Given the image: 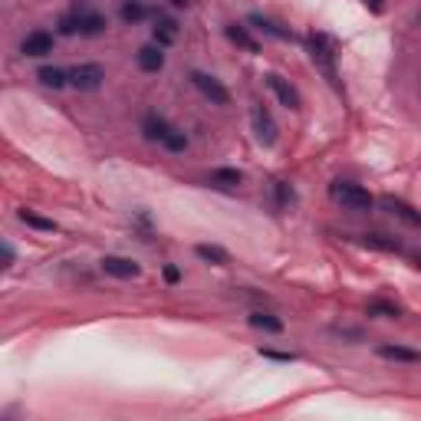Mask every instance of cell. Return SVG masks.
<instances>
[{
	"label": "cell",
	"mask_w": 421,
	"mask_h": 421,
	"mask_svg": "<svg viewBox=\"0 0 421 421\" xmlns=\"http://www.w3.org/2000/svg\"><path fill=\"white\" fill-rule=\"evenodd\" d=\"M10 264H14V250H10V244H7V247H4V266H10Z\"/></svg>",
	"instance_id": "f1b7e54d"
},
{
	"label": "cell",
	"mask_w": 421,
	"mask_h": 421,
	"mask_svg": "<svg viewBox=\"0 0 421 421\" xmlns=\"http://www.w3.org/2000/svg\"><path fill=\"white\" fill-rule=\"evenodd\" d=\"M241 181H244V175L237 172V168H214V172H211V184H214V188L234 191Z\"/></svg>",
	"instance_id": "2e32d148"
},
{
	"label": "cell",
	"mask_w": 421,
	"mask_h": 421,
	"mask_svg": "<svg viewBox=\"0 0 421 421\" xmlns=\"http://www.w3.org/2000/svg\"><path fill=\"white\" fill-rule=\"evenodd\" d=\"M138 66L145 69V73H158V69L165 66L162 46H142V50H138Z\"/></svg>",
	"instance_id": "9a60e30c"
},
{
	"label": "cell",
	"mask_w": 421,
	"mask_h": 421,
	"mask_svg": "<svg viewBox=\"0 0 421 421\" xmlns=\"http://www.w3.org/2000/svg\"><path fill=\"white\" fill-rule=\"evenodd\" d=\"M191 83H194L198 93L204 95V99H211L214 105H227V103H231V93L221 86V79H214V76H207V73H201V69H194V73H191Z\"/></svg>",
	"instance_id": "277c9868"
},
{
	"label": "cell",
	"mask_w": 421,
	"mask_h": 421,
	"mask_svg": "<svg viewBox=\"0 0 421 421\" xmlns=\"http://www.w3.org/2000/svg\"><path fill=\"white\" fill-rule=\"evenodd\" d=\"M40 83H43V86L60 89V86H66L69 83V73H63V69H56V66H43L40 69Z\"/></svg>",
	"instance_id": "7402d4cb"
},
{
	"label": "cell",
	"mask_w": 421,
	"mask_h": 421,
	"mask_svg": "<svg viewBox=\"0 0 421 421\" xmlns=\"http://www.w3.org/2000/svg\"><path fill=\"white\" fill-rule=\"evenodd\" d=\"M142 132H145V138H152V142H165L168 138V132H172V125L162 119V115H145V122H142Z\"/></svg>",
	"instance_id": "4fadbf2b"
},
{
	"label": "cell",
	"mask_w": 421,
	"mask_h": 421,
	"mask_svg": "<svg viewBox=\"0 0 421 421\" xmlns=\"http://www.w3.org/2000/svg\"><path fill=\"white\" fill-rule=\"evenodd\" d=\"M194 254H198L201 260H207V264H214V266L227 264V254H224L221 247H214V244H198V247H194Z\"/></svg>",
	"instance_id": "ffe728a7"
},
{
	"label": "cell",
	"mask_w": 421,
	"mask_h": 421,
	"mask_svg": "<svg viewBox=\"0 0 421 421\" xmlns=\"http://www.w3.org/2000/svg\"><path fill=\"white\" fill-rule=\"evenodd\" d=\"M276 201H280V204H290L293 201V191L286 188L284 181H276Z\"/></svg>",
	"instance_id": "484cf974"
},
{
	"label": "cell",
	"mask_w": 421,
	"mask_h": 421,
	"mask_svg": "<svg viewBox=\"0 0 421 421\" xmlns=\"http://www.w3.org/2000/svg\"><path fill=\"white\" fill-rule=\"evenodd\" d=\"M260 355H264V359H276V362H290L293 359L290 353H274V349H260Z\"/></svg>",
	"instance_id": "4316f807"
},
{
	"label": "cell",
	"mask_w": 421,
	"mask_h": 421,
	"mask_svg": "<svg viewBox=\"0 0 421 421\" xmlns=\"http://www.w3.org/2000/svg\"><path fill=\"white\" fill-rule=\"evenodd\" d=\"M362 244H365V247H375V250H388V254H398V250H402V244H398L395 237H385V234H365Z\"/></svg>",
	"instance_id": "d6986e66"
},
{
	"label": "cell",
	"mask_w": 421,
	"mask_h": 421,
	"mask_svg": "<svg viewBox=\"0 0 421 421\" xmlns=\"http://www.w3.org/2000/svg\"><path fill=\"white\" fill-rule=\"evenodd\" d=\"M20 50H24L26 56H46V53H53V33H46V30H33V33L24 36Z\"/></svg>",
	"instance_id": "52a82bcc"
},
{
	"label": "cell",
	"mask_w": 421,
	"mask_h": 421,
	"mask_svg": "<svg viewBox=\"0 0 421 421\" xmlns=\"http://www.w3.org/2000/svg\"><path fill=\"white\" fill-rule=\"evenodd\" d=\"M310 56H313V63L326 73L329 83L339 86V73H336V40H333V36L313 30V33H310Z\"/></svg>",
	"instance_id": "6da1fadb"
},
{
	"label": "cell",
	"mask_w": 421,
	"mask_h": 421,
	"mask_svg": "<svg viewBox=\"0 0 421 421\" xmlns=\"http://www.w3.org/2000/svg\"><path fill=\"white\" fill-rule=\"evenodd\" d=\"M250 119H254V132H257L260 142H264V145H274V142H276V122H274V115H270L264 105H257Z\"/></svg>",
	"instance_id": "8992f818"
},
{
	"label": "cell",
	"mask_w": 421,
	"mask_h": 421,
	"mask_svg": "<svg viewBox=\"0 0 421 421\" xmlns=\"http://www.w3.org/2000/svg\"><path fill=\"white\" fill-rule=\"evenodd\" d=\"M165 280H168V284H178L181 270H178V266H165Z\"/></svg>",
	"instance_id": "83f0119b"
},
{
	"label": "cell",
	"mask_w": 421,
	"mask_h": 421,
	"mask_svg": "<svg viewBox=\"0 0 421 421\" xmlns=\"http://www.w3.org/2000/svg\"><path fill=\"white\" fill-rule=\"evenodd\" d=\"M378 355H382V359H388V362H408V365L421 362V353H415V349H408V345H395V343L378 345Z\"/></svg>",
	"instance_id": "30bf717a"
},
{
	"label": "cell",
	"mask_w": 421,
	"mask_h": 421,
	"mask_svg": "<svg viewBox=\"0 0 421 421\" xmlns=\"http://www.w3.org/2000/svg\"><path fill=\"white\" fill-rule=\"evenodd\" d=\"M224 33H227V40H231L234 46H241V50H247V53H260V43L247 33V26L244 24H227Z\"/></svg>",
	"instance_id": "8fae6325"
},
{
	"label": "cell",
	"mask_w": 421,
	"mask_h": 421,
	"mask_svg": "<svg viewBox=\"0 0 421 421\" xmlns=\"http://www.w3.org/2000/svg\"><path fill=\"white\" fill-rule=\"evenodd\" d=\"M250 24L257 26V30H264V33H270V36H276V40H293V33L290 30H284L280 24H274L270 17H264V14H250Z\"/></svg>",
	"instance_id": "e0dca14e"
},
{
	"label": "cell",
	"mask_w": 421,
	"mask_h": 421,
	"mask_svg": "<svg viewBox=\"0 0 421 421\" xmlns=\"http://www.w3.org/2000/svg\"><path fill=\"white\" fill-rule=\"evenodd\" d=\"M145 14H148V10L142 7V4H135V0L122 7V20H125V24H138V20H145Z\"/></svg>",
	"instance_id": "603a6c76"
},
{
	"label": "cell",
	"mask_w": 421,
	"mask_h": 421,
	"mask_svg": "<svg viewBox=\"0 0 421 421\" xmlns=\"http://www.w3.org/2000/svg\"><path fill=\"white\" fill-rule=\"evenodd\" d=\"M329 191H333V198L343 207H349V211H372V204H375V198H372L369 191L353 184V181H336Z\"/></svg>",
	"instance_id": "7a4b0ae2"
},
{
	"label": "cell",
	"mask_w": 421,
	"mask_h": 421,
	"mask_svg": "<svg viewBox=\"0 0 421 421\" xmlns=\"http://www.w3.org/2000/svg\"><path fill=\"white\" fill-rule=\"evenodd\" d=\"M103 270L109 276H119V280H132V276L142 274L138 264H132L129 257H103Z\"/></svg>",
	"instance_id": "ba28073f"
},
{
	"label": "cell",
	"mask_w": 421,
	"mask_h": 421,
	"mask_svg": "<svg viewBox=\"0 0 421 421\" xmlns=\"http://www.w3.org/2000/svg\"><path fill=\"white\" fill-rule=\"evenodd\" d=\"M76 20H79V33L83 36H99L105 30V17L95 14V10H76Z\"/></svg>",
	"instance_id": "9c48e42d"
},
{
	"label": "cell",
	"mask_w": 421,
	"mask_h": 421,
	"mask_svg": "<svg viewBox=\"0 0 421 421\" xmlns=\"http://www.w3.org/2000/svg\"><path fill=\"white\" fill-rule=\"evenodd\" d=\"M178 36V24H175L172 17H158V24H155V43L158 46H168Z\"/></svg>",
	"instance_id": "ac0fdd59"
},
{
	"label": "cell",
	"mask_w": 421,
	"mask_h": 421,
	"mask_svg": "<svg viewBox=\"0 0 421 421\" xmlns=\"http://www.w3.org/2000/svg\"><path fill=\"white\" fill-rule=\"evenodd\" d=\"M266 86L274 89V93H276V99H280V103H284L286 109H300V105H303L300 93H296V89H293L284 76H276V73H270V76H266Z\"/></svg>",
	"instance_id": "5b68a950"
},
{
	"label": "cell",
	"mask_w": 421,
	"mask_h": 421,
	"mask_svg": "<svg viewBox=\"0 0 421 421\" xmlns=\"http://www.w3.org/2000/svg\"><path fill=\"white\" fill-rule=\"evenodd\" d=\"M162 145L168 148V152H184V148H188V138H184V132H175V129H172Z\"/></svg>",
	"instance_id": "cb8c5ba5"
},
{
	"label": "cell",
	"mask_w": 421,
	"mask_h": 421,
	"mask_svg": "<svg viewBox=\"0 0 421 421\" xmlns=\"http://www.w3.org/2000/svg\"><path fill=\"white\" fill-rule=\"evenodd\" d=\"M415 266H418V270H421V254H418V257H415Z\"/></svg>",
	"instance_id": "4dcf8cb0"
},
{
	"label": "cell",
	"mask_w": 421,
	"mask_h": 421,
	"mask_svg": "<svg viewBox=\"0 0 421 421\" xmlns=\"http://www.w3.org/2000/svg\"><path fill=\"white\" fill-rule=\"evenodd\" d=\"M105 69L99 63H79L76 69H69V86L83 89V93H93V89L103 86Z\"/></svg>",
	"instance_id": "3957f363"
},
{
	"label": "cell",
	"mask_w": 421,
	"mask_h": 421,
	"mask_svg": "<svg viewBox=\"0 0 421 421\" xmlns=\"http://www.w3.org/2000/svg\"><path fill=\"white\" fill-rule=\"evenodd\" d=\"M172 4H175V7H184V4H188V0H172Z\"/></svg>",
	"instance_id": "f546056e"
},
{
	"label": "cell",
	"mask_w": 421,
	"mask_h": 421,
	"mask_svg": "<svg viewBox=\"0 0 421 421\" xmlns=\"http://www.w3.org/2000/svg\"><path fill=\"white\" fill-rule=\"evenodd\" d=\"M20 221H24L26 227H33V231H46V234L56 231V221H50V217H40V214H33V211H20Z\"/></svg>",
	"instance_id": "44dd1931"
},
{
	"label": "cell",
	"mask_w": 421,
	"mask_h": 421,
	"mask_svg": "<svg viewBox=\"0 0 421 421\" xmlns=\"http://www.w3.org/2000/svg\"><path fill=\"white\" fill-rule=\"evenodd\" d=\"M369 313H375V316H398V306H392V303H382V300H372L369 303Z\"/></svg>",
	"instance_id": "d4e9b609"
},
{
	"label": "cell",
	"mask_w": 421,
	"mask_h": 421,
	"mask_svg": "<svg viewBox=\"0 0 421 421\" xmlns=\"http://www.w3.org/2000/svg\"><path fill=\"white\" fill-rule=\"evenodd\" d=\"M247 323L254 329H264V333H284V319H276L274 313H264V310H254L247 316Z\"/></svg>",
	"instance_id": "5bb4252c"
},
{
	"label": "cell",
	"mask_w": 421,
	"mask_h": 421,
	"mask_svg": "<svg viewBox=\"0 0 421 421\" xmlns=\"http://www.w3.org/2000/svg\"><path fill=\"white\" fill-rule=\"evenodd\" d=\"M382 204H385V211H392L395 217H402L405 224H412V227H421V214L415 211L412 204H405V201H398V198H382Z\"/></svg>",
	"instance_id": "7c38bea8"
}]
</instances>
